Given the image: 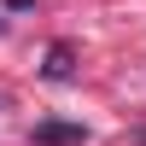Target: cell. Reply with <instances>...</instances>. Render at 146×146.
<instances>
[{
    "label": "cell",
    "mask_w": 146,
    "mask_h": 146,
    "mask_svg": "<svg viewBox=\"0 0 146 146\" xmlns=\"http://www.w3.org/2000/svg\"><path fill=\"white\" fill-rule=\"evenodd\" d=\"M29 140H35V146H82L88 129H82V123H35Z\"/></svg>",
    "instance_id": "obj_1"
},
{
    "label": "cell",
    "mask_w": 146,
    "mask_h": 146,
    "mask_svg": "<svg viewBox=\"0 0 146 146\" xmlns=\"http://www.w3.org/2000/svg\"><path fill=\"white\" fill-rule=\"evenodd\" d=\"M47 76H53V82H70V76H76V53H70L64 41L47 53Z\"/></svg>",
    "instance_id": "obj_2"
},
{
    "label": "cell",
    "mask_w": 146,
    "mask_h": 146,
    "mask_svg": "<svg viewBox=\"0 0 146 146\" xmlns=\"http://www.w3.org/2000/svg\"><path fill=\"white\" fill-rule=\"evenodd\" d=\"M135 140H140V146H146V129H140V135H135Z\"/></svg>",
    "instance_id": "obj_3"
},
{
    "label": "cell",
    "mask_w": 146,
    "mask_h": 146,
    "mask_svg": "<svg viewBox=\"0 0 146 146\" xmlns=\"http://www.w3.org/2000/svg\"><path fill=\"white\" fill-rule=\"evenodd\" d=\"M0 29H6V23H0Z\"/></svg>",
    "instance_id": "obj_4"
}]
</instances>
